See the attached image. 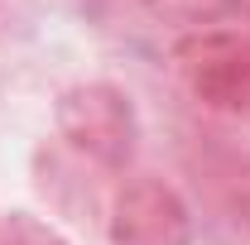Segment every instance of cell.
Segmentation results:
<instances>
[{
	"instance_id": "cell-1",
	"label": "cell",
	"mask_w": 250,
	"mask_h": 245,
	"mask_svg": "<svg viewBox=\"0 0 250 245\" xmlns=\"http://www.w3.org/2000/svg\"><path fill=\"white\" fill-rule=\"evenodd\" d=\"M62 144L106 173H125L140 149V111L116 82H77L53 106Z\"/></svg>"
},
{
	"instance_id": "cell-2",
	"label": "cell",
	"mask_w": 250,
	"mask_h": 245,
	"mask_svg": "<svg viewBox=\"0 0 250 245\" xmlns=\"http://www.w3.org/2000/svg\"><path fill=\"white\" fill-rule=\"evenodd\" d=\"M183 87L207 111L250 116V34L241 29H202L178 39L173 48Z\"/></svg>"
},
{
	"instance_id": "cell-3",
	"label": "cell",
	"mask_w": 250,
	"mask_h": 245,
	"mask_svg": "<svg viewBox=\"0 0 250 245\" xmlns=\"http://www.w3.org/2000/svg\"><path fill=\"white\" fill-rule=\"evenodd\" d=\"M106 236L111 245H192V207L173 183L135 173L111 192Z\"/></svg>"
},
{
	"instance_id": "cell-4",
	"label": "cell",
	"mask_w": 250,
	"mask_h": 245,
	"mask_svg": "<svg viewBox=\"0 0 250 245\" xmlns=\"http://www.w3.org/2000/svg\"><path fill=\"white\" fill-rule=\"evenodd\" d=\"M154 24H173V29L188 34H202V29H217L221 20H231L241 10V0H135Z\"/></svg>"
},
{
	"instance_id": "cell-5",
	"label": "cell",
	"mask_w": 250,
	"mask_h": 245,
	"mask_svg": "<svg viewBox=\"0 0 250 245\" xmlns=\"http://www.w3.org/2000/svg\"><path fill=\"white\" fill-rule=\"evenodd\" d=\"M0 245H67V236L34 212H5L0 216Z\"/></svg>"
},
{
	"instance_id": "cell-6",
	"label": "cell",
	"mask_w": 250,
	"mask_h": 245,
	"mask_svg": "<svg viewBox=\"0 0 250 245\" xmlns=\"http://www.w3.org/2000/svg\"><path fill=\"white\" fill-rule=\"evenodd\" d=\"M231 212L241 226H250V168H241L236 183H231Z\"/></svg>"
}]
</instances>
